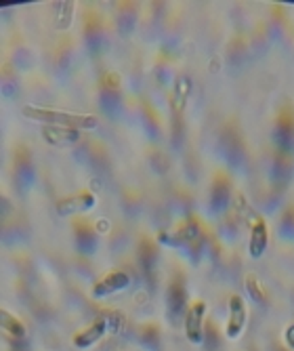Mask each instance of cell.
<instances>
[{
  "label": "cell",
  "mask_w": 294,
  "mask_h": 351,
  "mask_svg": "<svg viewBox=\"0 0 294 351\" xmlns=\"http://www.w3.org/2000/svg\"><path fill=\"white\" fill-rule=\"evenodd\" d=\"M21 114L34 122L51 124V126H70V129L78 131H93L99 126V118L93 114H76V112H63V110H53L45 106H25Z\"/></svg>",
  "instance_id": "1"
},
{
  "label": "cell",
  "mask_w": 294,
  "mask_h": 351,
  "mask_svg": "<svg viewBox=\"0 0 294 351\" xmlns=\"http://www.w3.org/2000/svg\"><path fill=\"white\" fill-rule=\"evenodd\" d=\"M248 324V305L242 295H232L227 303V324H225V337L227 341H238Z\"/></svg>",
  "instance_id": "2"
},
{
  "label": "cell",
  "mask_w": 294,
  "mask_h": 351,
  "mask_svg": "<svg viewBox=\"0 0 294 351\" xmlns=\"http://www.w3.org/2000/svg\"><path fill=\"white\" fill-rule=\"evenodd\" d=\"M204 317H206V301L202 299H193L185 311V320H183V330L185 339L191 345H202L204 343Z\"/></svg>",
  "instance_id": "3"
},
{
  "label": "cell",
  "mask_w": 294,
  "mask_h": 351,
  "mask_svg": "<svg viewBox=\"0 0 294 351\" xmlns=\"http://www.w3.org/2000/svg\"><path fill=\"white\" fill-rule=\"evenodd\" d=\"M130 286V276L126 271H120V269H114L110 274H106L99 282H95L93 291H90V297L93 299H106V297H112L116 293H122Z\"/></svg>",
  "instance_id": "4"
},
{
  "label": "cell",
  "mask_w": 294,
  "mask_h": 351,
  "mask_svg": "<svg viewBox=\"0 0 294 351\" xmlns=\"http://www.w3.org/2000/svg\"><path fill=\"white\" fill-rule=\"evenodd\" d=\"M40 135L53 147H72V145H78L82 141V131L70 129V126H51V124H45Z\"/></svg>",
  "instance_id": "5"
},
{
  "label": "cell",
  "mask_w": 294,
  "mask_h": 351,
  "mask_svg": "<svg viewBox=\"0 0 294 351\" xmlns=\"http://www.w3.org/2000/svg\"><path fill=\"white\" fill-rule=\"evenodd\" d=\"M269 246V228L265 219H256L250 226V236H248V257L252 261L263 259V254L267 252Z\"/></svg>",
  "instance_id": "6"
},
{
  "label": "cell",
  "mask_w": 294,
  "mask_h": 351,
  "mask_svg": "<svg viewBox=\"0 0 294 351\" xmlns=\"http://www.w3.org/2000/svg\"><path fill=\"white\" fill-rule=\"evenodd\" d=\"M106 332H108V320L106 317H97L95 322H90L86 328H82L72 337V345L80 351H86L99 343L106 337Z\"/></svg>",
  "instance_id": "7"
},
{
  "label": "cell",
  "mask_w": 294,
  "mask_h": 351,
  "mask_svg": "<svg viewBox=\"0 0 294 351\" xmlns=\"http://www.w3.org/2000/svg\"><path fill=\"white\" fill-rule=\"evenodd\" d=\"M97 206V198L90 194V191H80V194L68 196L57 202V215L59 217H70V215H80V213H88Z\"/></svg>",
  "instance_id": "8"
},
{
  "label": "cell",
  "mask_w": 294,
  "mask_h": 351,
  "mask_svg": "<svg viewBox=\"0 0 294 351\" xmlns=\"http://www.w3.org/2000/svg\"><path fill=\"white\" fill-rule=\"evenodd\" d=\"M0 324H3V330L11 337V339H17V341H23L27 337V328L25 324L19 320L15 313H11L9 309H3L0 311Z\"/></svg>",
  "instance_id": "9"
},
{
  "label": "cell",
  "mask_w": 294,
  "mask_h": 351,
  "mask_svg": "<svg viewBox=\"0 0 294 351\" xmlns=\"http://www.w3.org/2000/svg\"><path fill=\"white\" fill-rule=\"evenodd\" d=\"M72 13H74L72 3H61V5H57V9H55V27L59 29L61 19H63V29H68L70 23H72Z\"/></svg>",
  "instance_id": "10"
},
{
  "label": "cell",
  "mask_w": 294,
  "mask_h": 351,
  "mask_svg": "<svg viewBox=\"0 0 294 351\" xmlns=\"http://www.w3.org/2000/svg\"><path fill=\"white\" fill-rule=\"evenodd\" d=\"M246 289H248V295L256 301V303H263L265 301V293H263V286L258 284L256 276H248L246 278Z\"/></svg>",
  "instance_id": "11"
},
{
  "label": "cell",
  "mask_w": 294,
  "mask_h": 351,
  "mask_svg": "<svg viewBox=\"0 0 294 351\" xmlns=\"http://www.w3.org/2000/svg\"><path fill=\"white\" fill-rule=\"evenodd\" d=\"M282 339H284V345H286L290 351H294V324H288V326H286Z\"/></svg>",
  "instance_id": "12"
}]
</instances>
